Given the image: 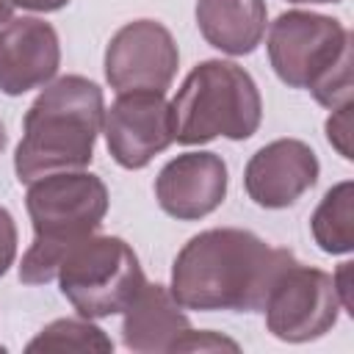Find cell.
Listing matches in <instances>:
<instances>
[{"label":"cell","mask_w":354,"mask_h":354,"mask_svg":"<svg viewBox=\"0 0 354 354\" xmlns=\"http://www.w3.org/2000/svg\"><path fill=\"white\" fill-rule=\"evenodd\" d=\"M266 22V0H196V25L202 39L227 55L254 53L263 41Z\"/></svg>","instance_id":"cell-14"},{"label":"cell","mask_w":354,"mask_h":354,"mask_svg":"<svg viewBox=\"0 0 354 354\" xmlns=\"http://www.w3.org/2000/svg\"><path fill=\"white\" fill-rule=\"evenodd\" d=\"M293 260V252L268 246L249 230L216 227L177 252L169 290L183 310L260 313L274 279Z\"/></svg>","instance_id":"cell-1"},{"label":"cell","mask_w":354,"mask_h":354,"mask_svg":"<svg viewBox=\"0 0 354 354\" xmlns=\"http://www.w3.org/2000/svg\"><path fill=\"white\" fill-rule=\"evenodd\" d=\"M268 61L290 88H307L324 108L351 100V33L340 19L285 11L268 28Z\"/></svg>","instance_id":"cell-4"},{"label":"cell","mask_w":354,"mask_h":354,"mask_svg":"<svg viewBox=\"0 0 354 354\" xmlns=\"http://www.w3.org/2000/svg\"><path fill=\"white\" fill-rule=\"evenodd\" d=\"M340 310L332 274L299 260L282 268L263 304L268 332L285 343L324 337L337 324Z\"/></svg>","instance_id":"cell-7"},{"label":"cell","mask_w":354,"mask_h":354,"mask_svg":"<svg viewBox=\"0 0 354 354\" xmlns=\"http://www.w3.org/2000/svg\"><path fill=\"white\" fill-rule=\"evenodd\" d=\"M6 144H8V133H6V124L0 122V155H3V149H6Z\"/></svg>","instance_id":"cell-23"},{"label":"cell","mask_w":354,"mask_h":354,"mask_svg":"<svg viewBox=\"0 0 354 354\" xmlns=\"http://www.w3.org/2000/svg\"><path fill=\"white\" fill-rule=\"evenodd\" d=\"M122 313V343L141 354L177 351V343L191 329L183 304L160 282H144Z\"/></svg>","instance_id":"cell-13"},{"label":"cell","mask_w":354,"mask_h":354,"mask_svg":"<svg viewBox=\"0 0 354 354\" xmlns=\"http://www.w3.org/2000/svg\"><path fill=\"white\" fill-rule=\"evenodd\" d=\"M313 241L326 254H348L354 249V185L343 180L332 185L310 218Z\"/></svg>","instance_id":"cell-15"},{"label":"cell","mask_w":354,"mask_h":354,"mask_svg":"<svg viewBox=\"0 0 354 354\" xmlns=\"http://www.w3.org/2000/svg\"><path fill=\"white\" fill-rule=\"evenodd\" d=\"M102 88L83 75L50 80L22 119L14 171L19 183H33L55 171H80L94 158L102 130Z\"/></svg>","instance_id":"cell-2"},{"label":"cell","mask_w":354,"mask_h":354,"mask_svg":"<svg viewBox=\"0 0 354 354\" xmlns=\"http://www.w3.org/2000/svg\"><path fill=\"white\" fill-rule=\"evenodd\" d=\"M25 207L33 243L19 263L25 285H44L58 274L64 254L94 235L108 213V188L91 171H55L28 183Z\"/></svg>","instance_id":"cell-3"},{"label":"cell","mask_w":354,"mask_h":354,"mask_svg":"<svg viewBox=\"0 0 354 354\" xmlns=\"http://www.w3.org/2000/svg\"><path fill=\"white\" fill-rule=\"evenodd\" d=\"M227 196V163L216 152H185L171 158L155 177V199L177 221L210 216Z\"/></svg>","instance_id":"cell-11"},{"label":"cell","mask_w":354,"mask_h":354,"mask_svg":"<svg viewBox=\"0 0 354 354\" xmlns=\"http://www.w3.org/2000/svg\"><path fill=\"white\" fill-rule=\"evenodd\" d=\"M351 268L354 263H340V268L332 274V282H335V290H337V299H340V307L343 310H351V296H348V277H351Z\"/></svg>","instance_id":"cell-20"},{"label":"cell","mask_w":354,"mask_h":354,"mask_svg":"<svg viewBox=\"0 0 354 354\" xmlns=\"http://www.w3.org/2000/svg\"><path fill=\"white\" fill-rule=\"evenodd\" d=\"M61 64V41L39 17L8 19L0 28V91L19 97L47 86Z\"/></svg>","instance_id":"cell-12"},{"label":"cell","mask_w":354,"mask_h":354,"mask_svg":"<svg viewBox=\"0 0 354 354\" xmlns=\"http://www.w3.org/2000/svg\"><path fill=\"white\" fill-rule=\"evenodd\" d=\"M55 277L61 293L83 318L122 313L147 282L136 252L116 235H88L77 241L64 254Z\"/></svg>","instance_id":"cell-6"},{"label":"cell","mask_w":354,"mask_h":354,"mask_svg":"<svg viewBox=\"0 0 354 354\" xmlns=\"http://www.w3.org/2000/svg\"><path fill=\"white\" fill-rule=\"evenodd\" d=\"M17 257V224L14 216L0 207V277L14 266Z\"/></svg>","instance_id":"cell-19"},{"label":"cell","mask_w":354,"mask_h":354,"mask_svg":"<svg viewBox=\"0 0 354 354\" xmlns=\"http://www.w3.org/2000/svg\"><path fill=\"white\" fill-rule=\"evenodd\" d=\"M105 144L122 169H144L174 141L171 102L160 91H122L102 116Z\"/></svg>","instance_id":"cell-9"},{"label":"cell","mask_w":354,"mask_h":354,"mask_svg":"<svg viewBox=\"0 0 354 354\" xmlns=\"http://www.w3.org/2000/svg\"><path fill=\"white\" fill-rule=\"evenodd\" d=\"M210 348H232V351H238V343L227 340V337H218L216 332H196V329H188L183 335V340L177 343V351H210Z\"/></svg>","instance_id":"cell-18"},{"label":"cell","mask_w":354,"mask_h":354,"mask_svg":"<svg viewBox=\"0 0 354 354\" xmlns=\"http://www.w3.org/2000/svg\"><path fill=\"white\" fill-rule=\"evenodd\" d=\"M25 351H77V354H108L113 351V340L91 324V318H58L47 324Z\"/></svg>","instance_id":"cell-16"},{"label":"cell","mask_w":354,"mask_h":354,"mask_svg":"<svg viewBox=\"0 0 354 354\" xmlns=\"http://www.w3.org/2000/svg\"><path fill=\"white\" fill-rule=\"evenodd\" d=\"M14 14V0H0V25L8 22Z\"/></svg>","instance_id":"cell-22"},{"label":"cell","mask_w":354,"mask_h":354,"mask_svg":"<svg viewBox=\"0 0 354 354\" xmlns=\"http://www.w3.org/2000/svg\"><path fill=\"white\" fill-rule=\"evenodd\" d=\"M180 50L166 25L155 19H133L122 25L105 47V80L122 91H160L171 86Z\"/></svg>","instance_id":"cell-8"},{"label":"cell","mask_w":354,"mask_h":354,"mask_svg":"<svg viewBox=\"0 0 354 354\" xmlns=\"http://www.w3.org/2000/svg\"><path fill=\"white\" fill-rule=\"evenodd\" d=\"M288 3H340V0H288Z\"/></svg>","instance_id":"cell-24"},{"label":"cell","mask_w":354,"mask_h":354,"mask_svg":"<svg viewBox=\"0 0 354 354\" xmlns=\"http://www.w3.org/2000/svg\"><path fill=\"white\" fill-rule=\"evenodd\" d=\"M326 138L346 160L354 158L351 155V100L332 108V116L326 119Z\"/></svg>","instance_id":"cell-17"},{"label":"cell","mask_w":354,"mask_h":354,"mask_svg":"<svg viewBox=\"0 0 354 354\" xmlns=\"http://www.w3.org/2000/svg\"><path fill=\"white\" fill-rule=\"evenodd\" d=\"M69 0H14V8H28V11H41V14H47V11H58V8H64Z\"/></svg>","instance_id":"cell-21"},{"label":"cell","mask_w":354,"mask_h":354,"mask_svg":"<svg viewBox=\"0 0 354 354\" xmlns=\"http://www.w3.org/2000/svg\"><path fill=\"white\" fill-rule=\"evenodd\" d=\"M318 158L310 144L299 138H277L260 147L246 169H243V188L249 199L268 210H282L299 202L318 183Z\"/></svg>","instance_id":"cell-10"},{"label":"cell","mask_w":354,"mask_h":354,"mask_svg":"<svg viewBox=\"0 0 354 354\" xmlns=\"http://www.w3.org/2000/svg\"><path fill=\"white\" fill-rule=\"evenodd\" d=\"M174 141L194 147L218 136L246 141L263 119V100L254 77L235 61L210 58L196 64L171 100Z\"/></svg>","instance_id":"cell-5"}]
</instances>
